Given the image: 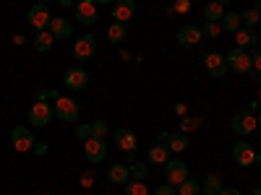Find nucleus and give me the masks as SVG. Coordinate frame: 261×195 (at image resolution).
Instances as JSON below:
<instances>
[{
    "mask_svg": "<svg viewBox=\"0 0 261 195\" xmlns=\"http://www.w3.org/2000/svg\"><path fill=\"white\" fill-rule=\"evenodd\" d=\"M53 110H55V117L63 120V122H76L79 120V102L71 99V96H55V104H53Z\"/></svg>",
    "mask_w": 261,
    "mask_h": 195,
    "instance_id": "obj_1",
    "label": "nucleus"
},
{
    "mask_svg": "<svg viewBox=\"0 0 261 195\" xmlns=\"http://www.w3.org/2000/svg\"><path fill=\"white\" fill-rule=\"evenodd\" d=\"M63 83L68 91H84L86 86H89V73H86L81 65H73V68H68L63 73Z\"/></svg>",
    "mask_w": 261,
    "mask_h": 195,
    "instance_id": "obj_5",
    "label": "nucleus"
},
{
    "mask_svg": "<svg viewBox=\"0 0 261 195\" xmlns=\"http://www.w3.org/2000/svg\"><path fill=\"white\" fill-rule=\"evenodd\" d=\"M256 11H258V13H261V0H258V3H256Z\"/></svg>",
    "mask_w": 261,
    "mask_h": 195,
    "instance_id": "obj_46",
    "label": "nucleus"
},
{
    "mask_svg": "<svg viewBox=\"0 0 261 195\" xmlns=\"http://www.w3.org/2000/svg\"><path fill=\"white\" fill-rule=\"evenodd\" d=\"M39 3H45V6H47V3H50V0H39Z\"/></svg>",
    "mask_w": 261,
    "mask_h": 195,
    "instance_id": "obj_49",
    "label": "nucleus"
},
{
    "mask_svg": "<svg viewBox=\"0 0 261 195\" xmlns=\"http://www.w3.org/2000/svg\"><path fill=\"white\" fill-rule=\"evenodd\" d=\"M47 31L55 37V42H58V39H71V37H73V24H71L68 18H63V16H53Z\"/></svg>",
    "mask_w": 261,
    "mask_h": 195,
    "instance_id": "obj_17",
    "label": "nucleus"
},
{
    "mask_svg": "<svg viewBox=\"0 0 261 195\" xmlns=\"http://www.w3.org/2000/svg\"><path fill=\"white\" fill-rule=\"evenodd\" d=\"M27 18H29L32 29H37V31H45V29H50L53 13L47 11V6H45V3H34V6L27 11Z\"/></svg>",
    "mask_w": 261,
    "mask_h": 195,
    "instance_id": "obj_7",
    "label": "nucleus"
},
{
    "mask_svg": "<svg viewBox=\"0 0 261 195\" xmlns=\"http://www.w3.org/2000/svg\"><path fill=\"white\" fill-rule=\"evenodd\" d=\"M125 37H128L125 24H118V21H113V24L107 26V42H110V45H123Z\"/></svg>",
    "mask_w": 261,
    "mask_h": 195,
    "instance_id": "obj_23",
    "label": "nucleus"
},
{
    "mask_svg": "<svg viewBox=\"0 0 261 195\" xmlns=\"http://www.w3.org/2000/svg\"><path fill=\"white\" fill-rule=\"evenodd\" d=\"M97 55V37L89 31V34H84L73 42V60L76 62H86V60H92Z\"/></svg>",
    "mask_w": 261,
    "mask_h": 195,
    "instance_id": "obj_2",
    "label": "nucleus"
},
{
    "mask_svg": "<svg viewBox=\"0 0 261 195\" xmlns=\"http://www.w3.org/2000/svg\"><path fill=\"white\" fill-rule=\"evenodd\" d=\"M167 148L172 151V154H183V151L188 148V133H183V130H178V133L167 136Z\"/></svg>",
    "mask_w": 261,
    "mask_h": 195,
    "instance_id": "obj_22",
    "label": "nucleus"
},
{
    "mask_svg": "<svg viewBox=\"0 0 261 195\" xmlns=\"http://www.w3.org/2000/svg\"><path fill=\"white\" fill-rule=\"evenodd\" d=\"M134 16H136V0H115L113 3V21L128 24Z\"/></svg>",
    "mask_w": 261,
    "mask_h": 195,
    "instance_id": "obj_15",
    "label": "nucleus"
},
{
    "mask_svg": "<svg viewBox=\"0 0 261 195\" xmlns=\"http://www.w3.org/2000/svg\"><path fill=\"white\" fill-rule=\"evenodd\" d=\"M248 78H251L253 83H258V81H261V71H253V68H251V71H248Z\"/></svg>",
    "mask_w": 261,
    "mask_h": 195,
    "instance_id": "obj_41",
    "label": "nucleus"
},
{
    "mask_svg": "<svg viewBox=\"0 0 261 195\" xmlns=\"http://www.w3.org/2000/svg\"><path fill=\"white\" fill-rule=\"evenodd\" d=\"M225 60H227V68L235 71V73H248L253 68V65H251V52L243 50V47H232L225 55Z\"/></svg>",
    "mask_w": 261,
    "mask_h": 195,
    "instance_id": "obj_4",
    "label": "nucleus"
},
{
    "mask_svg": "<svg viewBox=\"0 0 261 195\" xmlns=\"http://www.w3.org/2000/svg\"><path fill=\"white\" fill-rule=\"evenodd\" d=\"M123 187H125V195H151V190H149L141 180H130V182H125Z\"/></svg>",
    "mask_w": 261,
    "mask_h": 195,
    "instance_id": "obj_28",
    "label": "nucleus"
},
{
    "mask_svg": "<svg viewBox=\"0 0 261 195\" xmlns=\"http://www.w3.org/2000/svg\"><path fill=\"white\" fill-rule=\"evenodd\" d=\"M232 159H235L238 167H251L253 159H256V151H253V146L248 141H238L232 146Z\"/></svg>",
    "mask_w": 261,
    "mask_h": 195,
    "instance_id": "obj_14",
    "label": "nucleus"
},
{
    "mask_svg": "<svg viewBox=\"0 0 261 195\" xmlns=\"http://www.w3.org/2000/svg\"><path fill=\"white\" fill-rule=\"evenodd\" d=\"M201 39H204L201 26H196V24H186V26L178 29V45L180 47H196Z\"/></svg>",
    "mask_w": 261,
    "mask_h": 195,
    "instance_id": "obj_13",
    "label": "nucleus"
},
{
    "mask_svg": "<svg viewBox=\"0 0 261 195\" xmlns=\"http://www.w3.org/2000/svg\"><path fill=\"white\" fill-rule=\"evenodd\" d=\"M92 185H94V172H84V175H81V187L89 190Z\"/></svg>",
    "mask_w": 261,
    "mask_h": 195,
    "instance_id": "obj_38",
    "label": "nucleus"
},
{
    "mask_svg": "<svg viewBox=\"0 0 261 195\" xmlns=\"http://www.w3.org/2000/svg\"><path fill=\"white\" fill-rule=\"evenodd\" d=\"M11 143H13V148H16V151L27 154V151H32V148H34L37 138H34V133H32V130H29L27 125H16V127L11 130Z\"/></svg>",
    "mask_w": 261,
    "mask_h": 195,
    "instance_id": "obj_6",
    "label": "nucleus"
},
{
    "mask_svg": "<svg viewBox=\"0 0 261 195\" xmlns=\"http://www.w3.org/2000/svg\"><path fill=\"white\" fill-rule=\"evenodd\" d=\"M113 138H115V146L120 151H125V154L136 151V146H139V138H136V133L130 127H118L115 133H113Z\"/></svg>",
    "mask_w": 261,
    "mask_h": 195,
    "instance_id": "obj_16",
    "label": "nucleus"
},
{
    "mask_svg": "<svg viewBox=\"0 0 261 195\" xmlns=\"http://www.w3.org/2000/svg\"><path fill=\"white\" fill-rule=\"evenodd\" d=\"M55 117V110L47 104V102H34L32 107H29V125L32 127H47L50 125V120Z\"/></svg>",
    "mask_w": 261,
    "mask_h": 195,
    "instance_id": "obj_3",
    "label": "nucleus"
},
{
    "mask_svg": "<svg viewBox=\"0 0 261 195\" xmlns=\"http://www.w3.org/2000/svg\"><path fill=\"white\" fill-rule=\"evenodd\" d=\"M199 125H201V117H196V115H191V117H183V120H180V130H183V133H188V130H196Z\"/></svg>",
    "mask_w": 261,
    "mask_h": 195,
    "instance_id": "obj_33",
    "label": "nucleus"
},
{
    "mask_svg": "<svg viewBox=\"0 0 261 195\" xmlns=\"http://www.w3.org/2000/svg\"><path fill=\"white\" fill-rule=\"evenodd\" d=\"M107 180H110L113 185H125V182H130V169H128V164H123V161L110 164V169H107Z\"/></svg>",
    "mask_w": 261,
    "mask_h": 195,
    "instance_id": "obj_18",
    "label": "nucleus"
},
{
    "mask_svg": "<svg viewBox=\"0 0 261 195\" xmlns=\"http://www.w3.org/2000/svg\"><path fill=\"white\" fill-rule=\"evenodd\" d=\"M107 133H110V125H107L105 120H94L92 122V136L94 138H107Z\"/></svg>",
    "mask_w": 261,
    "mask_h": 195,
    "instance_id": "obj_32",
    "label": "nucleus"
},
{
    "mask_svg": "<svg viewBox=\"0 0 261 195\" xmlns=\"http://www.w3.org/2000/svg\"><path fill=\"white\" fill-rule=\"evenodd\" d=\"M222 187H225V185H222L220 175H206L204 182H201V195H220Z\"/></svg>",
    "mask_w": 261,
    "mask_h": 195,
    "instance_id": "obj_24",
    "label": "nucleus"
},
{
    "mask_svg": "<svg viewBox=\"0 0 261 195\" xmlns=\"http://www.w3.org/2000/svg\"><path fill=\"white\" fill-rule=\"evenodd\" d=\"M188 8H191V3H188V0H175V3L170 6V13H175V11H178V13H186Z\"/></svg>",
    "mask_w": 261,
    "mask_h": 195,
    "instance_id": "obj_35",
    "label": "nucleus"
},
{
    "mask_svg": "<svg viewBox=\"0 0 261 195\" xmlns=\"http://www.w3.org/2000/svg\"><path fill=\"white\" fill-rule=\"evenodd\" d=\"M178 195H201V182L199 180H183L178 185Z\"/></svg>",
    "mask_w": 261,
    "mask_h": 195,
    "instance_id": "obj_27",
    "label": "nucleus"
},
{
    "mask_svg": "<svg viewBox=\"0 0 261 195\" xmlns=\"http://www.w3.org/2000/svg\"><path fill=\"white\" fill-rule=\"evenodd\" d=\"M115 0H94V6H113Z\"/></svg>",
    "mask_w": 261,
    "mask_h": 195,
    "instance_id": "obj_43",
    "label": "nucleus"
},
{
    "mask_svg": "<svg viewBox=\"0 0 261 195\" xmlns=\"http://www.w3.org/2000/svg\"><path fill=\"white\" fill-rule=\"evenodd\" d=\"M253 164H258V167H261V154H256V159H253Z\"/></svg>",
    "mask_w": 261,
    "mask_h": 195,
    "instance_id": "obj_44",
    "label": "nucleus"
},
{
    "mask_svg": "<svg viewBox=\"0 0 261 195\" xmlns=\"http://www.w3.org/2000/svg\"><path fill=\"white\" fill-rule=\"evenodd\" d=\"M220 195H241V190H238V187H222Z\"/></svg>",
    "mask_w": 261,
    "mask_h": 195,
    "instance_id": "obj_40",
    "label": "nucleus"
},
{
    "mask_svg": "<svg viewBox=\"0 0 261 195\" xmlns=\"http://www.w3.org/2000/svg\"><path fill=\"white\" fill-rule=\"evenodd\" d=\"M258 45V34L253 31V29H246V26H241L235 31V47H256Z\"/></svg>",
    "mask_w": 261,
    "mask_h": 195,
    "instance_id": "obj_20",
    "label": "nucleus"
},
{
    "mask_svg": "<svg viewBox=\"0 0 261 195\" xmlns=\"http://www.w3.org/2000/svg\"><path fill=\"white\" fill-rule=\"evenodd\" d=\"M32 151H34L37 156H45V154H47V146H45V143H34V148H32Z\"/></svg>",
    "mask_w": 261,
    "mask_h": 195,
    "instance_id": "obj_39",
    "label": "nucleus"
},
{
    "mask_svg": "<svg viewBox=\"0 0 261 195\" xmlns=\"http://www.w3.org/2000/svg\"><path fill=\"white\" fill-rule=\"evenodd\" d=\"M53 45H55V37H53L47 29H45V31H37V37H34V50H37V52H50Z\"/></svg>",
    "mask_w": 261,
    "mask_h": 195,
    "instance_id": "obj_25",
    "label": "nucleus"
},
{
    "mask_svg": "<svg viewBox=\"0 0 261 195\" xmlns=\"http://www.w3.org/2000/svg\"><path fill=\"white\" fill-rule=\"evenodd\" d=\"M170 156H172V151L167 148V143H154V146L149 148V154H146V159L151 164H162V167L170 161Z\"/></svg>",
    "mask_w": 261,
    "mask_h": 195,
    "instance_id": "obj_19",
    "label": "nucleus"
},
{
    "mask_svg": "<svg viewBox=\"0 0 261 195\" xmlns=\"http://www.w3.org/2000/svg\"><path fill=\"white\" fill-rule=\"evenodd\" d=\"M128 169H130V180H144L149 175V164L146 161H134Z\"/></svg>",
    "mask_w": 261,
    "mask_h": 195,
    "instance_id": "obj_30",
    "label": "nucleus"
},
{
    "mask_svg": "<svg viewBox=\"0 0 261 195\" xmlns=\"http://www.w3.org/2000/svg\"><path fill=\"white\" fill-rule=\"evenodd\" d=\"M251 65H253V71H261V50L258 47L251 50Z\"/></svg>",
    "mask_w": 261,
    "mask_h": 195,
    "instance_id": "obj_37",
    "label": "nucleus"
},
{
    "mask_svg": "<svg viewBox=\"0 0 261 195\" xmlns=\"http://www.w3.org/2000/svg\"><path fill=\"white\" fill-rule=\"evenodd\" d=\"M256 102H258V104H261V89H258V99H256Z\"/></svg>",
    "mask_w": 261,
    "mask_h": 195,
    "instance_id": "obj_48",
    "label": "nucleus"
},
{
    "mask_svg": "<svg viewBox=\"0 0 261 195\" xmlns=\"http://www.w3.org/2000/svg\"><path fill=\"white\" fill-rule=\"evenodd\" d=\"M206 3H212V0H206Z\"/></svg>",
    "mask_w": 261,
    "mask_h": 195,
    "instance_id": "obj_50",
    "label": "nucleus"
},
{
    "mask_svg": "<svg viewBox=\"0 0 261 195\" xmlns=\"http://www.w3.org/2000/svg\"><path fill=\"white\" fill-rule=\"evenodd\" d=\"M258 21H261V13H258L256 8H248V11H243V13H241V24H243L246 29H253V26L258 24Z\"/></svg>",
    "mask_w": 261,
    "mask_h": 195,
    "instance_id": "obj_29",
    "label": "nucleus"
},
{
    "mask_svg": "<svg viewBox=\"0 0 261 195\" xmlns=\"http://www.w3.org/2000/svg\"><path fill=\"white\" fill-rule=\"evenodd\" d=\"M225 3H227V0H212V3H206V8H204L206 21H212V24H220L222 16H225Z\"/></svg>",
    "mask_w": 261,
    "mask_h": 195,
    "instance_id": "obj_21",
    "label": "nucleus"
},
{
    "mask_svg": "<svg viewBox=\"0 0 261 195\" xmlns=\"http://www.w3.org/2000/svg\"><path fill=\"white\" fill-rule=\"evenodd\" d=\"M76 136L84 138V141H89L92 138V125H76Z\"/></svg>",
    "mask_w": 261,
    "mask_h": 195,
    "instance_id": "obj_36",
    "label": "nucleus"
},
{
    "mask_svg": "<svg viewBox=\"0 0 261 195\" xmlns=\"http://www.w3.org/2000/svg\"><path fill=\"white\" fill-rule=\"evenodd\" d=\"M84 154H86V159H89L92 164H99V161H105L107 159V143H105V138H89V141H84Z\"/></svg>",
    "mask_w": 261,
    "mask_h": 195,
    "instance_id": "obj_11",
    "label": "nucleus"
},
{
    "mask_svg": "<svg viewBox=\"0 0 261 195\" xmlns=\"http://www.w3.org/2000/svg\"><path fill=\"white\" fill-rule=\"evenodd\" d=\"M204 68L212 78H225V73L230 71L225 55H220V52H206L204 55Z\"/></svg>",
    "mask_w": 261,
    "mask_h": 195,
    "instance_id": "obj_10",
    "label": "nucleus"
},
{
    "mask_svg": "<svg viewBox=\"0 0 261 195\" xmlns=\"http://www.w3.org/2000/svg\"><path fill=\"white\" fill-rule=\"evenodd\" d=\"M256 122H258V127H261V115H256Z\"/></svg>",
    "mask_w": 261,
    "mask_h": 195,
    "instance_id": "obj_47",
    "label": "nucleus"
},
{
    "mask_svg": "<svg viewBox=\"0 0 261 195\" xmlns=\"http://www.w3.org/2000/svg\"><path fill=\"white\" fill-rule=\"evenodd\" d=\"M220 26H222V31H230V34H235L238 29L243 26V24H241V13L225 11V16H222V21H220Z\"/></svg>",
    "mask_w": 261,
    "mask_h": 195,
    "instance_id": "obj_26",
    "label": "nucleus"
},
{
    "mask_svg": "<svg viewBox=\"0 0 261 195\" xmlns=\"http://www.w3.org/2000/svg\"><path fill=\"white\" fill-rule=\"evenodd\" d=\"M73 16H76V21L79 24H84V26H92V24H97V6H94V0H79V3L73 6Z\"/></svg>",
    "mask_w": 261,
    "mask_h": 195,
    "instance_id": "obj_9",
    "label": "nucleus"
},
{
    "mask_svg": "<svg viewBox=\"0 0 261 195\" xmlns=\"http://www.w3.org/2000/svg\"><path fill=\"white\" fill-rule=\"evenodd\" d=\"M201 34H204V39H217L222 34V26L220 24H212V21H206V24L201 26Z\"/></svg>",
    "mask_w": 261,
    "mask_h": 195,
    "instance_id": "obj_31",
    "label": "nucleus"
},
{
    "mask_svg": "<svg viewBox=\"0 0 261 195\" xmlns=\"http://www.w3.org/2000/svg\"><path fill=\"white\" fill-rule=\"evenodd\" d=\"M154 195H178V187L170 185V182H162V185L154 190Z\"/></svg>",
    "mask_w": 261,
    "mask_h": 195,
    "instance_id": "obj_34",
    "label": "nucleus"
},
{
    "mask_svg": "<svg viewBox=\"0 0 261 195\" xmlns=\"http://www.w3.org/2000/svg\"><path fill=\"white\" fill-rule=\"evenodd\" d=\"M251 195H261V187H253V190H251Z\"/></svg>",
    "mask_w": 261,
    "mask_h": 195,
    "instance_id": "obj_45",
    "label": "nucleus"
},
{
    "mask_svg": "<svg viewBox=\"0 0 261 195\" xmlns=\"http://www.w3.org/2000/svg\"><path fill=\"white\" fill-rule=\"evenodd\" d=\"M258 127V122H256V115L253 112H238L232 120H230V130L235 136H251L253 130Z\"/></svg>",
    "mask_w": 261,
    "mask_h": 195,
    "instance_id": "obj_8",
    "label": "nucleus"
},
{
    "mask_svg": "<svg viewBox=\"0 0 261 195\" xmlns=\"http://www.w3.org/2000/svg\"><path fill=\"white\" fill-rule=\"evenodd\" d=\"M58 3H60L63 8H73V6L79 3V0H58Z\"/></svg>",
    "mask_w": 261,
    "mask_h": 195,
    "instance_id": "obj_42",
    "label": "nucleus"
},
{
    "mask_svg": "<svg viewBox=\"0 0 261 195\" xmlns=\"http://www.w3.org/2000/svg\"><path fill=\"white\" fill-rule=\"evenodd\" d=\"M165 180L170 182V185H180L183 180H188V164L186 161H178V159H170L167 164H165Z\"/></svg>",
    "mask_w": 261,
    "mask_h": 195,
    "instance_id": "obj_12",
    "label": "nucleus"
}]
</instances>
